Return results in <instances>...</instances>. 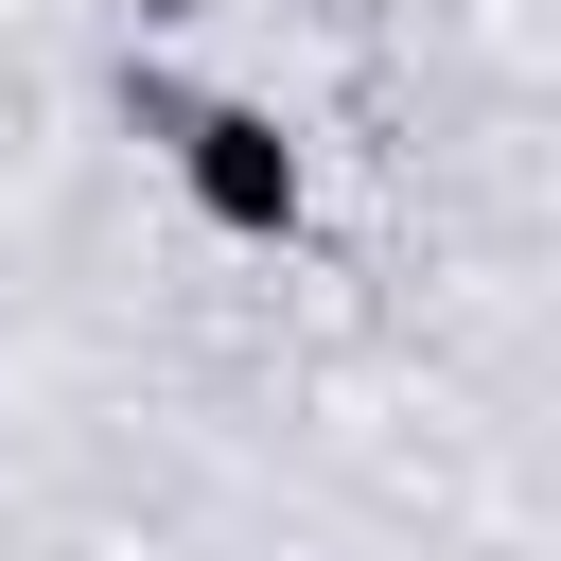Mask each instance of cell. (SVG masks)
Instances as JSON below:
<instances>
[{
    "label": "cell",
    "instance_id": "6da1fadb",
    "mask_svg": "<svg viewBox=\"0 0 561 561\" xmlns=\"http://www.w3.org/2000/svg\"><path fill=\"white\" fill-rule=\"evenodd\" d=\"M193 193H210L228 228H280V210H298V140L245 123V105H210V123H193Z\"/></svg>",
    "mask_w": 561,
    "mask_h": 561
}]
</instances>
